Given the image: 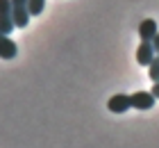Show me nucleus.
I'll return each instance as SVG.
<instances>
[{
    "label": "nucleus",
    "mask_w": 159,
    "mask_h": 148,
    "mask_svg": "<svg viewBox=\"0 0 159 148\" xmlns=\"http://www.w3.org/2000/svg\"><path fill=\"white\" fill-rule=\"evenodd\" d=\"M18 55V46L9 39V34L0 32V59H14Z\"/></svg>",
    "instance_id": "nucleus-5"
},
{
    "label": "nucleus",
    "mask_w": 159,
    "mask_h": 148,
    "mask_svg": "<svg viewBox=\"0 0 159 148\" xmlns=\"http://www.w3.org/2000/svg\"><path fill=\"white\" fill-rule=\"evenodd\" d=\"M152 48H155V53L159 55V32L155 34V39H152Z\"/></svg>",
    "instance_id": "nucleus-10"
},
{
    "label": "nucleus",
    "mask_w": 159,
    "mask_h": 148,
    "mask_svg": "<svg viewBox=\"0 0 159 148\" xmlns=\"http://www.w3.org/2000/svg\"><path fill=\"white\" fill-rule=\"evenodd\" d=\"M157 32H159V27H157V21L155 18H146V21H141V23H139V36H141V41H152Z\"/></svg>",
    "instance_id": "nucleus-7"
},
{
    "label": "nucleus",
    "mask_w": 159,
    "mask_h": 148,
    "mask_svg": "<svg viewBox=\"0 0 159 148\" xmlns=\"http://www.w3.org/2000/svg\"><path fill=\"white\" fill-rule=\"evenodd\" d=\"M129 107H132V103H129L127 93H116V96L109 98V103H107V109H109L111 114H125Z\"/></svg>",
    "instance_id": "nucleus-4"
},
{
    "label": "nucleus",
    "mask_w": 159,
    "mask_h": 148,
    "mask_svg": "<svg viewBox=\"0 0 159 148\" xmlns=\"http://www.w3.org/2000/svg\"><path fill=\"white\" fill-rule=\"evenodd\" d=\"M155 48H152V41H141V46L136 48V62H139L141 66H148L150 62H152L155 57Z\"/></svg>",
    "instance_id": "nucleus-6"
},
{
    "label": "nucleus",
    "mask_w": 159,
    "mask_h": 148,
    "mask_svg": "<svg viewBox=\"0 0 159 148\" xmlns=\"http://www.w3.org/2000/svg\"><path fill=\"white\" fill-rule=\"evenodd\" d=\"M14 30H16V25H14V16H11V2L0 0V32L9 34Z\"/></svg>",
    "instance_id": "nucleus-2"
},
{
    "label": "nucleus",
    "mask_w": 159,
    "mask_h": 148,
    "mask_svg": "<svg viewBox=\"0 0 159 148\" xmlns=\"http://www.w3.org/2000/svg\"><path fill=\"white\" fill-rule=\"evenodd\" d=\"M152 96H155V98H159V82L152 84Z\"/></svg>",
    "instance_id": "nucleus-11"
},
{
    "label": "nucleus",
    "mask_w": 159,
    "mask_h": 148,
    "mask_svg": "<svg viewBox=\"0 0 159 148\" xmlns=\"http://www.w3.org/2000/svg\"><path fill=\"white\" fill-rule=\"evenodd\" d=\"M148 75L152 82H159V55L152 57V62L148 64Z\"/></svg>",
    "instance_id": "nucleus-9"
},
{
    "label": "nucleus",
    "mask_w": 159,
    "mask_h": 148,
    "mask_svg": "<svg viewBox=\"0 0 159 148\" xmlns=\"http://www.w3.org/2000/svg\"><path fill=\"white\" fill-rule=\"evenodd\" d=\"M11 2V16H14V25H16L18 30L25 27L27 23H30L32 14L30 9H27V0H9Z\"/></svg>",
    "instance_id": "nucleus-1"
},
{
    "label": "nucleus",
    "mask_w": 159,
    "mask_h": 148,
    "mask_svg": "<svg viewBox=\"0 0 159 148\" xmlns=\"http://www.w3.org/2000/svg\"><path fill=\"white\" fill-rule=\"evenodd\" d=\"M155 96L152 91H136L129 96V103H132V107L134 109H141V112H146V109H152L155 107Z\"/></svg>",
    "instance_id": "nucleus-3"
},
{
    "label": "nucleus",
    "mask_w": 159,
    "mask_h": 148,
    "mask_svg": "<svg viewBox=\"0 0 159 148\" xmlns=\"http://www.w3.org/2000/svg\"><path fill=\"white\" fill-rule=\"evenodd\" d=\"M27 9H30L32 16H41L43 9H46V0H27Z\"/></svg>",
    "instance_id": "nucleus-8"
}]
</instances>
